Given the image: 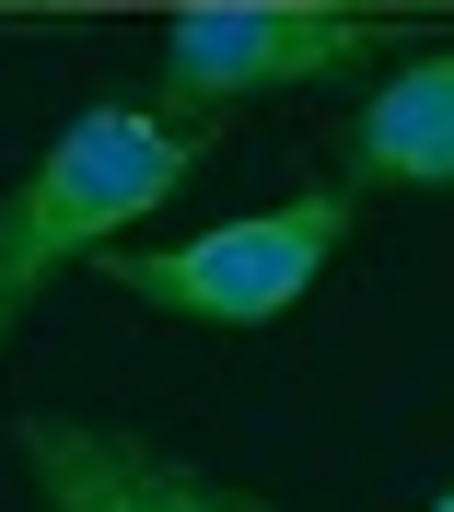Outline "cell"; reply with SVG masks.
Masks as SVG:
<instances>
[{
  "label": "cell",
  "mask_w": 454,
  "mask_h": 512,
  "mask_svg": "<svg viewBox=\"0 0 454 512\" xmlns=\"http://www.w3.org/2000/svg\"><path fill=\"white\" fill-rule=\"evenodd\" d=\"M222 152L210 105H82L47 152L0 187V350L12 326L47 303V280H70L82 256H105L129 222H152L198 163Z\"/></svg>",
  "instance_id": "obj_1"
},
{
  "label": "cell",
  "mask_w": 454,
  "mask_h": 512,
  "mask_svg": "<svg viewBox=\"0 0 454 512\" xmlns=\"http://www.w3.org/2000/svg\"><path fill=\"white\" fill-rule=\"evenodd\" d=\"M350 222H361V187H303L280 210L187 233V245H105V280L129 303H152V315H187V326H280L338 268Z\"/></svg>",
  "instance_id": "obj_2"
},
{
  "label": "cell",
  "mask_w": 454,
  "mask_h": 512,
  "mask_svg": "<svg viewBox=\"0 0 454 512\" xmlns=\"http://www.w3.org/2000/svg\"><path fill=\"white\" fill-rule=\"evenodd\" d=\"M408 47L396 12L373 0H187L163 24V94L175 105H245V94H292V82H338Z\"/></svg>",
  "instance_id": "obj_3"
},
{
  "label": "cell",
  "mask_w": 454,
  "mask_h": 512,
  "mask_svg": "<svg viewBox=\"0 0 454 512\" xmlns=\"http://www.w3.org/2000/svg\"><path fill=\"white\" fill-rule=\"evenodd\" d=\"M12 454H24V478H35L47 512H268V501H245V489L198 478L187 454L117 431V419L35 408V419H12Z\"/></svg>",
  "instance_id": "obj_4"
},
{
  "label": "cell",
  "mask_w": 454,
  "mask_h": 512,
  "mask_svg": "<svg viewBox=\"0 0 454 512\" xmlns=\"http://www.w3.org/2000/svg\"><path fill=\"white\" fill-rule=\"evenodd\" d=\"M350 187H385V198H443L454 187V47H408V59L350 105Z\"/></svg>",
  "instance_id": "obj_5"
},
{
  "label": "cell",
  "mask_w": 454,
  "mask_h": 512,
  "mask_svg": "<svg viewBox=\"0 0 454 512\" xmlns=\"http://www.w3.org/2000/svg\"><path fill=\"white\" fill-rule=\"evenodd\" d=\"M420 512H454V489H443V501H420Z\"/></svg>",
  "instance_id": "obj_6"
},
{
  "label": "cell",
  "mask_w": 454,
  "mask_h": 512,
  "mask_svg": "<svg viewBox=\"0 0 454 512\" xmlns=\"http://www.w3.org/2000/svg\"><path fill=\"white\" fill-rule=\"evenodd\" d=\"M385 12H396V0H385Z\"/></svg>",
  "instance_id": "obj_7"
}]
</instances>
